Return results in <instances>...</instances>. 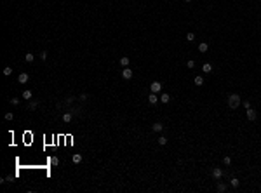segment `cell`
<instances>
[{
	"label": "cell",
	"instance_id": "5b68a950",
	"mask_svg": "<svg viewBox=\"0 0 261 193\" xmlns=\"http://www.w3.org/2000/svg\"><path fill=\"white\" fill-rule=\"evenodd\" d=\"M221 176H223V170H221L219 167H214V169H212V177H214V179H219Z\"/></svg>",
	"mask_w": 261,
	"mask_h": 193
},
{
	"label": "cell",
	"instance_id": "d6986e66",
	"mask_svg": "<svg viewBox=\"0 0 261 193\" xmlns=\"http://www.w3.org/2000/svg\"><path fill=\"white\" fill-rule=\"evenodd\" d=\"M218 191H219V193H225V191H226V184L219 183V184H218Z\"/></svg>",
	"mask_w": 261,
	"mask_h": 193
},
{
	"label": "cell",
	"instance_id": "484cf974",
	"mask_svg": "<svg viewBox=\"0 0 261 193\" xmlns=\"http://www.w3.org/2000/svg\"><path fill=\"white\" fill-rule=\"evenodd\" d=\"M186 66H188V68H195V61H193V59H190V61L186 63Z\"/></svg>",
	"mask_w": 261,
	"mask_h": 193
},
{
	"label": "cell",
	"instance_id": "277c9868",
	"mask_svg": "<svg viewBox=\"0 0 261 193\" xmlns=\"http://www.w3.org/2000/svg\"><path fill=\"white\" fill-rule=\"evenodd\" d=\"M150 91H151V92H160V91H162V84H160V82H153V84H151V85H150Z\"/></svg>",
	"mask_w": 261,
	"mask_h": 193
},
{
	"label": "cell",
	"instance_id": "ba28073f",
	"mask_svg": "<svg viewBox=\"0 0 261 193\" xmlns=\"http://www.w3.org/2000/svg\"><path fill=\"white\" fill-rule=\"evenodd\" d=\"M148 101H150V105H155L157 101H160V98H158L155 92H150V98H148Z\"/></svg>",
	"mask_w": 261,
	"mask_h": 193
},
{
	"label": "cell",
	"instance_id": "7c38bea8",
	"mask_svg": "<svg viewBox=\"0 0 261 193\" xmlns=\"http://www.w3.org/2000/svg\"><path fill=\"white\" fill-rule=\"evenodd\" d=\"M71 160H73V164H80L82 162V155L80 153H75V155L71 157Z\"/></svg>",
	"mask_w": 261,
	"mask_h": 193
},
{
	"label": "cell",
	"instance_id": "603a6c76",
	"mask_svg": "<svg viewBox=\"0 0 261 193\" xmlns=\"http://www.w3.org/2000/svg\"><path fill=\"white\" fill-rule=\"evenodd\" d=\"M28 108H30V110H35V108H38V103H37V101H31Z\"/></svg>",
	"mask_w": 261,
	"mask_h": 193
},
{
	"label": "cell",
	"instance_id": "4fadbf2b",
	"mask_svg": "<svg viewBox=\"0 0 261 193\" xmlns=\"http://www.w3.org/2000/svg\"><path fill=\"white\" fill-rule=\"evenodd\" d=\"M160 101H162L164 105H165V103H169V101H171V96H169L167 92H164L162 96H160Z\"/></svg>",
	"mask_w": 261,
	"mask_h": 193
},
{
	"label": "cell",
	"instance_id": "83f0119b",
	"mask_svg": "<svg viewBox=\"0 0 261 193\" xmlns=\"http://www.w3.org/2000/svg\"><path fill=\"white\" fill-rule=\"evenodd\" d=\"M40 59H44V61L47 59V51H42L40 52Z\"/></svg>",
	"mask_w": 261,
	"mask_h": 193
},
{
	"label": "cell",
	"instance_id": "d4e9b609",
	"mask_svg": "<svg viewBox=\"0 0 261 193\" xmlns=\"http://www.w3.org/2000/svg\"><path fill=\"white\" fill-rule=\"evenodd\" d=\"M223 164H225V165H230V164H232V158H230V157H225V158H223Z\"/></svg>",
	"mask_w": 261,
	"mask_h": 193
},
{
	"label": "cell",
	"instance_id": "9c48e42d",
	"mask_svg": "<svg viewBox=\"0 0 261 193\" xmlns=\"http://www.w3.org/2000/svg\"><path fill=\"white\" fill-rule=\"evenodd\" d=\"M151 129H153L155 132H162V130H164V125H162L160 122H155L153 125H151Z\"/></svg>",
	"mask_w": 261,
	"mask_h": 193
},
{
	"label": "cell",
	"instance_id": "44dd1931",
	"mask_svg": "<svg viewBox=\"0 0 261 193\" xmlns=\"http://www.w3.org/2000/svg\"><path fill=\"white\" fill-rule=\"evenodd\" d=\"M11 73H12L11 66H5V68H4V75H5V77H9V75H11Z\"/></svg>",
	"mask_w": 261,
	"mask_h": 193
},
{
	"label": "cell",
	"instance_id": "4316f807",
	"mask_svg": "<svg viewBox=\"0 0 261 193\" xmlns=\"http://www.w3.org/2000/svg\"><path fill=\"white\" fill-rule=\"evenodd\" d=\"M12 118H14V113H11V111L5 113V120H12Z\"/></svg>",
	"mask_w": 261,
	"mask_h": 193
},
{
	"label": "cell",
	"instance_id": "5bb4252c",
	"mask_svg": "<svg viewBox=\"0 0 261 193\" xmlns=\"http://www.w3.org/2000/svg\"><path fill=\"white\" fill-rule=\"evenodd\" d=\"M207 49H209V45L205 44V42H202V44H198V51H200V52H207Z\"/></svg>",
	"mask_w": 261,
	"mask_h": 193
},
{
	"label": "cell",
	"instance_id": "9a60e30c",
	"mask_svg": "<svg viewBox=\"0 0 261 193\" xmlns=\"http://www.w3.org/2000/svg\"><path fill=\"white\" fill-rule=\"evenodd\" d=\"M193 82H195V85H197V87H200V85H204V78L198 75V77H195V80H193Z\"/></svg>",
	"mask_w": 261,
	"mask_h": 193
},
{
	"label": "cell",
	"instance_id": "f546056e",
	"mask_svg": "<svg viewBox=\"0 0 261 193\" xmlns=\"http://www.w3.org/2000/svg\"><path fill=\"white\" fill-rule=\"evenodd\" d=\"M185 2H191V0H185Z\"/></svg>",
	"mask_w": 261,
	"mask_h": 193
},
{
	"label": "cell",
	"instance_id": "f1b7e54d",
	"mask_svg": "<svg viewBox=\"0 0 261 193\" xmlns=\"http://www.w3.org/2000/svg\"><path fill=\"white\" fill-rule=\"evenodd\" d=\"M11 103H12V105H19V99H17V98H12Z\"/></svg>",
	"mask_w": 261,
	"mask_h": 193
},
{
	"label": "cell",
	"instance_id": "7a4b0ae2",
	"mask_svg": "<svg viewBox=\"0 0 261 193\" xmlns=\"http://www.w3.org/2000/svg\"><path fill=\"white\" fill-rule=\"evenodd\" d=\"M245 115H247V120H251V122H254L256 117H258L256 110H252V108H247V110H245Z\"/></svg>",
	"mask_w": 261,
	"mask_h": 193
},
{
	"label": "cell",
	"instance_id": "30bf717a",
	"mask_svg": "<svg viewBox=\"0 0 261 193\" xmlns=\"http://www.w3.org/2000/svg\"><path fill=\"white\" fill-rule=\"evenodd\" d=\"M202 71H204V73H211V71H212V64H211V63H204Z\"/></svg>",
	"mask_w": 261,
	"mask_h": 193
},
{
	"label": "cell",
	"instance_id": "ac0fdd59",
	"mask_svg": "<svg viewBox=\"0 0 261 193\" xmlns=\"http://www.w3.org/2000/svg\"><path fill=\"white\" fill-rule=\"evenodd\" d=\"M33 59H35V56H33L31 52H26V54H24V61H28V63H31Z\"/></svg>",
	"mask_w": 261,
	"mask_h": 193
},
{
	"label": "cell",
	"instance_id": "2e32d148",
	"mask_svg": "<svg viewBox=\"0 0 261 193\" xmlns=\"http://www.w3.org/2000/svg\"><path fill=\"white\" fill-rule=\"evenodd\" d=\"M230 184H232V188H238V184H240V181H238L237 177H232V179H230Z\"/></svg>",
	"mask_w": 261,
	"mask_h": 193
},
{
	"label": "cell",
	"instance_id": "ffe728a7",
	"mask_svg": "<svg viewBox=\"0 0 261 193\" xmlns=\"http://www.w3.org/2000/svg\"><path fill=\"white\" fill-rule=\"evenodd\" d=\"M158 144H160V146H164V144H167V137H164V136H160V137H158Z\"/></svg>",
	"mask_w": 261,
	"mask_h": 193
},
{
	"label": "cell",
	"instance_id": "8fae6325",
	"mask_svg": "<svg viewBox=\"0 0 261 193\" xmlns=\"http://www.w3.org/2000/svg\"><path fill=\"white\" fill-rule=\"evenodd\" d=\"M71 118H73V115L70 113V111H66V113H63V122H71Z\"/></svg>",
	"mask_w": 261,
	"mask_h": 193
},
{
	"label": "cell",
	"instance_id": "52a82bcc",
	"mask_svg": "<svg viewBox=\"0 0 261 193\" xmlns=\"http://www.w3.org/2000/svg\"><path fill=\"white\" fill-rule=\"evenodd\" d=\"M129 63H131V59H129L127 56H122V58H120V66H122V68H127Z\"/></svg>",
	"mask_w": 261,
	"mask_h": 193
},
{
	"label": "cell",
	"instance_id": "3957f363",
	"mask_svg": "<svg viewBox=\"0 0 261 193\" xmlns=\"http://www.w3.org/2000/svg\"><path fill=\"white\" fill-rule=\"evenodd\" d=\"M122 78L131 80V78H132V70H131V68H124V70H122Z\"/></svg>",
	"mask_w": 261,
	"mask_h": 193
},
{
	"label": "cell",
	"instance_id": "cb8c5ba5",
	"mask_svg": "<svg viewBox=\"0 0 261 193\" xmlns=\"http://www.w3.org/2000/svg\"><path fill=\"white\" fill-rule=\"evenodd\" d=\"M186 40H190V42H193V40H195V35H193V33H191V31H190V33H186Z\"/></svg>",
	"mask_w": 261,
	"mask_h": 193
},
{
	"label": "cell",
	"instance_id": "7402d4cb",
	"mask_svg": "<svg viewBox=\"0 0 261 193\" xmlns=\"http://www.w3.org/2000/svg\"><path fill=\"white\" fill-rule=\"evenodd\" d=\"M51 165H59V158L58 157H52L51 158Z\"/></svg>",
	"mask_w": 261,
	"mask_h": 193
},
{
	"label": "cell",
	"instance_id": "6da1fadb",
	"mask_svg": "<svg viewBox=\"0 0 261 193\" xmlns=\"http://www.w3.org/2000/svg\"><path fill=\"white\" fill-rule=\"evenodd\" d=\"M240 103H242V101H240V96H238V94H230V96H228V106H230L232 110L238 108Z\"/></svg>",
	"mask_w": 261,
	"mask_h": 193
},
{
	"label": "cell",
	"instance_id": "e0dca14e",
	"mask_svg": "<svg viewBox=\"0 0 261 193\" xmlns=\"http://www.w3.org/2000/svg\"><path fill=\"white\" fill-rule=\"evenodd\" d=\"M31 96H33V92H31V91H28V89H26V91H23V98H24V99H31Z\"/></svg>",
	"mask_w": 261,
	"mask_h": 193
},
{
	"label": "cell",
	"instance_id": "8992f818",
	"mask_svg": "<svg viewBox=\"0 0 261 193\" xmlns=\"http://www.w3.org/2000/svg\"><path fill=\"white\" fill-rule=\"evenodd\" d=\"M30 80V77H28V73H21V75L17 77V82L19 84H26Z\"/></svg>",
	"mask_w": 261,
	"mask_h": 193
}]
</instances>
